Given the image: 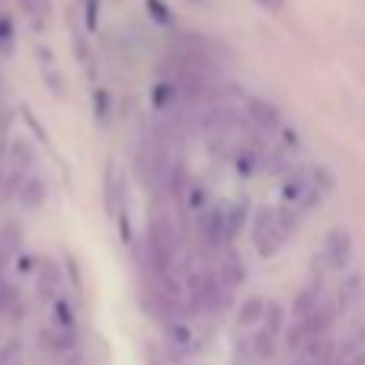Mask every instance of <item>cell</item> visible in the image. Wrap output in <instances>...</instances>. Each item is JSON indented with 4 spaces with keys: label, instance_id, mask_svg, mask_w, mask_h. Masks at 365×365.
Returning <instances> with one entry per match:
<instances>
[{
    "label": "cell",
    "instance_id": "6da1fadb",
    "mask_svg": "<svg viewBox=\"0 0 365 365\" xmlns=\"http://www.w3.org/2000/svg\"><path fill=\"white\" fill-rule=\"evenodd\" d=\"M295 218L289 208L282 205H269L259 208L257 218H253V247H257L259 257H276L285 247V240L295 234Z\"/></svg>",
    "mask_w": 365,
    "mask_h": 365
},
{
    "label": "cell",
    "instance_id": "8fae6325",
    "mask_svg": "<svg viewBox=\"0 0 365 365\" xmlns=\"http://www.w3.org/2000/svg\"><path fill=\"white\" fill-rule=\"evenodd\" d=\"M266 308L269 304L263 302V298H247L244 304H240V314H237V327H259V321L266 317Z\"/></svg>",
    "mask_w": 365,
    "mask_h": 365
},
{
    "label": "cell",
    "instance_id": "d6986e66",
    "mask_svg": "<svg viewBox=\"0 0 365 365\" xmlns=\"http://www.w3.org/2000/svg\"><path fill=\"white\" fill-rule=\"evenodd\" d=\"M189 4H205V0H189Z\"/></svg>",
    "mask_w": 365,
    "mask_h": 365
},
{
    "label": "cell",
    "instance_id": "7a4b0ae2",
    "mask_svg": "<svg viewBox=\"0 0 365 365\" xmlns=\"http://www.w3.org/2000/svg\"><path fill=\"white\" fill-rule=\"evenodd\" d=\"M321 173L324 170H292L289 177L282 180V186H279V195H282L279 205L289 208L292 215H302V212H308V208H314L324 195Z\"/></svg>",
    "mask_w": 365,
    "mask_h": 365
},
{
    "label": "cell",
    "instance_id": "e0dca14e",
    "mask_svg": "<svg viewBox=\"0 0 365 365\" xmlns=\"http://www.w3.org/2000/svg\"><path fill=\"white\" fill-rule=\"evenodd\" d=\"M148 10H154V13H158V23H170V10H167V6L164 4H160V0H148Z\"/></svg>",
    "mask_w": 365,
    "mask_h": 365
},
{
    "label": "cell",
    "instance_id": "ffe728a7",
    "mask_svg": "<svg viewBox=\"0 0 365 365\" xmlns=\"http://www.w3.org/2000/svg\"><path fill=\"white\" fill-rule=\"evenodd\" d=\"M87 4H96V0H87Z\"/></svg>",
    "mask_w": 365,
    "mask_h": 365
},
{
    "label": "cell",
    "instance_id": "ac0fdd59",
    "mask_svg": "<svg viewBox=\"0 0 365 365\" xmlns=\"http://www.w3.org/2000/svg\"><path fill=\"white\" fill-rule=\"evenodd\" d=\"M259 6H263V10H269V13H279L285 6V0H257Z\"/></svg>",
    "mask_w": 365,
    "mask_h": 365
},
{
    "label": "cell",
    "instance_id": "2e32d148",
    "mask_svg": "<svg viewBox=\"0 0 365 365\" xmlns=\"http://www.w3.org/2000/svg\"><path fill=\"white\" fill-rule=\"evenodd\" d=\"M19 199H26V205H29V208L38 205V199H42V186H38L36 177H26L23 189H19Z\"/></svg>",
    "mask_w": 365,
    "mask_h": 365
},
{
    "label": "cell",
    "instance_id": "30bf717a",
    "mask_svg": "<svg viewBox=\"0 0 365 365\" xmlns=\"http://www.w3.org/2000/svg\"><path fill=\"white\" fill-rule=\"evenodd\" d=\"M167 340H170V346L177 349V353H192L195 349V330L189 327L186 321L173 317V321H167Z\"/></svg>",
    "mask_w": 365,
    "mask_h": 365
},
{
    "label": "cell",
    "instance_id": "277c9868",
    "mask_svg": "<svg viewBox=\"0 0 365 365\" xmlns=\"http://www.w3.org/2000/svg\"><path fill=\"white\" fill-rule=\"evenodd\" d=\"M45 343H48L55 353H68L74 349L77 343V321H74V311H71L68 302L58 298L51 304V314H48V330H45Z\"/></svg>",
    "mask_w": 365,
    "mask_h": 365
},
{
    "label": "cell",
    "instance_id": "9c48e42d",
    "mask_svg": "<svg viewBox=\"0 0 365 365\" xmlns=\"http://www.w3.org/2000/svg\"><path fill=\"white\" fill-rule=\"evenodd\" d=\"M180 202H182V208H186V215L202 218V215L208 212V189L199 186V182H189V186L180 189Z\"/></svg>",
    "mask_w": 365,
    "mask_h": 365
},
{
    "label": "cell",
    "instance_id": "8992f818",
    "mask_svg": "<svg viewBox=\"0 0 365 365\" xmlns=\"http://www.w3.org/2000/svg\"><path fill=\"white\" fill-rule=\"evenodd\" d=\"M279 334H282V308H279V304H269V308H266V317L259 321L257 334H253V340H250L253 353H257L259 359H269L272 349H276Z\"/></svg>",
    "mask_w": 365,
    "mask_h": 365
},
{
    "label": "cell",
    "instance_id": "7c38bea8",
    "mask_svg": "<svg viewBox=\"0 0 365 365\" xmlns=\"http://www.w3.org/2000/svg\"><path fill=\"white\" fill-rule=\"evenodd\" d=\"M58 289H61L58 266L55 263H42V269H38V295L48 302V298H58Z\"/></svg>",
    "mask_w": 365,
    "mask_h": 365
},
{
    "label": "cell",
    "instance_id": "52a82bcc",
    "mask_svg": "<svg viewBox=\"0 0 365 365\" xmlns=\"http://www.w3.org/2000/svg\"><path fill=\"white\" fill-rule=\"evenodd\" d=\"M247 119H250L259 132H276V128L282 125V113H279L269 100H263V96H250V100H247Z\"/></svg>",
    "mask_w": 365,
    "mask_h": 365
},
{
    "label": "cell",
    "instance_id": "9a60e30c",
    "mask_svg": "<svg viewBox=\"0 0 365 365\" xmlns=\"http://www.w3.org/2000/svg\"><path fill=\"white\" fill-rule=\"evenodd\" d=\"M23 6V13L32 19V26H42L45 16H48V0H16Z\"/></svg>",
    "mask_w": 365,
    "mask_h": 365
},
{
    "label": "cell",
    "instance_id": "5bb4252c",
    "mask_svg": "<svg viewBox=\"0 0 365 365\" xmlns=\"http://www.w3.org/2000/svg\"><path fill=\"white\" fill-rule=\"evenodd\" d=\"M225 212V227H227V237L234 240V234H237V227L244 225V218H247V202L240 199V202H231L227 208H221Z\"/></svg>",
    "mask_w": 365,
    "mask_h": 365
},
{
    "label": "cell",
    "instance_id": "5b68a950",
    "mask_svg": "<svg viewBox=\"0 0 365 365\" xmlns=\"http://www.w3.org/2000/svg\"><path fill=\"white\" fill-rule=\"evenodd\" d=\"M349 257H353V234H349L346 225H336L327 231L321 247V263L324 269L330 272H343L349 266Z\"/></svg>",
    "mask_w": 365,
    "mask_h": 365
},
{
    "label": "cell",
    "instance_id": "4fadbf2b",
    "mask_svg": "<svg viewBox=\"0 0 365 365\" xmlns=\"http://www.w3.org/2000/svg\"><path fill=\"white\" fill-rule=\"evenodd\" d=\"M359 298H362V276L359 272H349L340 285V311H349Z\"/></svg>",
    "mask_w": 365,
    "mask_h": 365
},
{
    "label": "cell",
    "instance_id": "3957f363",
    "mask_svg": "<svg viewBox=\"0 0 365 365\" xmlns=\"http://www.w3.org/2000/svg\"><path fill=\"white\" fill-rule=\"evenodd\" d=\"M227 289L218 279V272H195L189 276V302H192L195 311H205V314H218V311L227 308Z\"/></svg>",
    "mask_w": 365,
    "mask_h": 365
},
{
    "label": "cell",
    "instance_id": "44dd1931",
    "mask_svg": "<svg viewBox=\"0 0 365 365\" xmlns=\"http://www.w3.org/2000/svg\"><path fill=\"white\" fill-rule=\"evenodd\" d=\"M0 4H4V0H0Z\"/></svg>",
    "mask_w": 365,
    "mask_h": 365
},
{
    "label": "cell",
    "instance_id": "7402d4cb",
    "mask_svg": "<svg viewBox=\"0 0 365 365\" xmlns=\"http://www.w3.org/2000/svg\"><path fill=\"white\" fill-rule=\"evenodd\" d=\"M68 365H71V362H68Z\"/></svg>",
    "mask_w": 365,
    "mask_h": 365
},
{
    "label": "cell",
    "instance_id": "ba28073f",
    "mask_svg": "<svg viewBox=\"0 0 365 365\" xmlns=\"http://www.w3.org/2000/svg\"><path fill=\"white\" fill-rule=\"evenodd\" d=\"M218 279L227 285V289H237L240 282L247 279V266H244V259L237 257V253L227 247V250H221V259H218Z\"/></svg>",
    "mask_w": 365,
    "mask_h": 365
}]
</instances>
